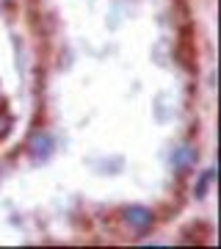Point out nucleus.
<instances>
[{
  "instance_id": "obj_4",
  "label": "nucleus",
  "mask_w": 221,
  "mask_h": 249,
  "mask_svg": "<svg viewBox=\"0 0 221 249\" xmlns=\"http://www.w3.org/2000/svg\"><path fill=\"white\" fill-rule=\"evenodd\" d=\"M210 180H213V169H207L202 175V180L196 183V196H204V191H207V186H210Z\"/></svg>"
},
{
  "instance_id": "obj_3",
  "label": "nucleus",
  "mask_w": 221,
  "mask_h": 249,
  "mask_svg": "<svg viewBox=\"0 0 221 249\" xmlns=\"http://www.w3.org/2000/svg\"><path fill=\"white\" fill-rule=\"evenodd\" d=\"M194 160H196V150L191 147V144H183V147H177L171 163H174L180 172H186V169H191V166H194Z\"/></svg>"
},
{
  "instance_id": "obj_5",
  "label": "nucleus",
  "mask_w": 221,
  "mask_h": 249,
  "mask_svg": "<svg viewBox=\"0 0 221 249\" xmlns=\"http://www.w3.org/2000/svg\"><path fill=\"white\" fill-rule=\"evenodd\" d=\"M9 124H11L9 116H3V119H0V136H6V133H9Z\"/></svg>"
},
{
  "instance_id": "obj_1",
  "label": "nucleus",
  "mask_w": 221,
  "mask_h": 249,
  "mask_svg": "<svg viewBox=\"0 0 221 249\" xmlns=\"http://www.w3.org/2000/svg\"><path fill=\"white\" fill-rule=\"evenodd\" d=\"M122 219H124V224H127L133 232H147L152 224H155V213H152L150 208H141V205L124 208Z\"/></svg>"
},
{
  "instance_id": "obj_2",
  "label": "nucleus",
  "mask_w": 221,
  "mask_h": 249,
  "mask_svg": "<svg viewBox=\"0 0 221 249\" xmlns=\"http://www.w3.org/2000/svg\"><path fill=\"white\" fill-rule=\"evenodd\" d=\"M50 150H53V139L47 133H36L31 142H28V152H31V158L34 160H44L47 155H50Z\"/></svg>"
}]
</instances>
